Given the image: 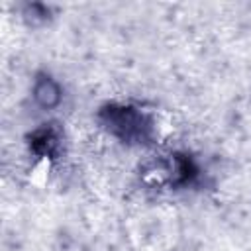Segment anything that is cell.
<instances>
[{"mask_svg": "<svg viewBox=\"0 0 251 251\" xmlns=\"http://www.w3.org/2000/svg\"><path fill=\"white\" fill-rule=\"evenodd\" d=\"M33 96H35V100H37L39 106L53 108L61 100V90H59V86H57V82L53 78L41 76V78H37V82L33 86Z\"/></svg>", "mask_w": 251, "mask_h": 251, "instance_id": "2", "label": "cell"}, {"mask_svg": "<svg viewBox=\"0 0 251 251\" xmlns=\"http://www.w3.org/2000/svg\"><path fill=\"white\" fill-rule=\"evenodd\" d=\"M57 133L51 127H41L33 133L31 137V147L39 153V155H51L57 149Z\"/></svg>", "mask_w": 251, "mask_h": 251, "instance_id": "3", "label": "cell"}, {"mask_svg": "<svg viewBox=\"0 0 251 251\" xmlns=\"http://www.w3.org/2000/svg\"><path fill=\"white\" fill-rule=\"evenodd\" d=\"M104 124L110 127L112 133H116L122 139L127 141H139L149 135V122L145 116L129 106H108L102 112Z\"/></svg>", "mask_w": 251, "mask_h": 251, "instance_id": "1", "label": "cell"}]
</instances>
